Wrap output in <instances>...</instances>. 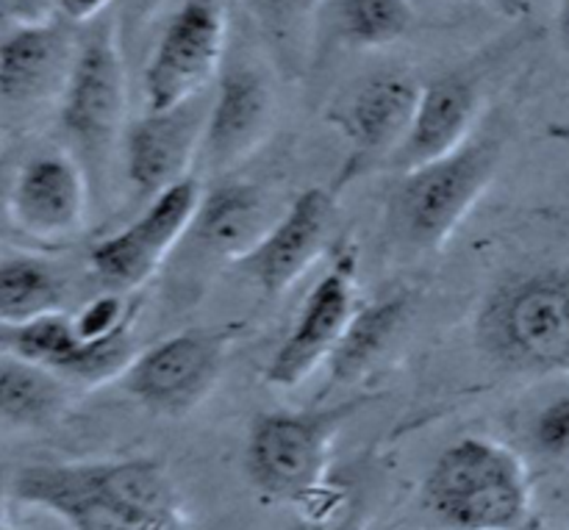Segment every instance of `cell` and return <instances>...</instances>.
Here are the masks:
<instances>
[{
    "instance_id": "6da1fadb",
    "label": "cell",
    "mask_w": 569,
    "mask_h": 530,
    "mask_svg": "<svg viewBox=\"0 0 569 530\" xmlns=\"http://www.w3.org/2000/svg\"><path fill=\"white\" fill-rule=\"evenodd\" d=\"M9 498L72 530H187L176 483L148 456L28 464L11 476Z\"/></svg>"
},
{
    "instance_id": "7a4b0ae2",
    "label": "cell",
    "mask_w": 569,
    "mask_h": 530,
    "mask_svg": "<svg viewBox=\"0 0 569 530\" xmlns=\"http://www.w3.org/2000/svg\"><path fill=\"white\" fill-rule=\"evenodd\" d=\"M476 344L511 376L569 372V270L537 267L495 283L478 309Z\"/></svg>"
},
{
    "instance_id": "3957f363",
    "label": "cell",
    "mask_w": 569,
    "mask_h": 530,
    "mask_svg": "<svg viewBox=\"0 0 569 530\" xmlns=\"http://www.w3.org/2000/svg\"><path fill=\"white\" fill-rule=\"evenodd\" d=\"M506 139L500 122H481L459 150L400 172L387 206L392 237L417 253L442 248L492 187L503 164Z\"/></svg>"
},
{
    "instance_id": "277c9868",
    "label": "cell",
    "mask_w": 569,
    "mask_h": 530,
    "mask_svg": "<svg viewBox=\"0 0 569 530\" xmlns=\"http://www.w3.org/2000/svg\"><path fill=\"white\" fill-rule=\"evenodd\" d=\"M422 506L442 530H522L531 517L528 467L509 444L465 437L431 464Z\"/></svg>"
},
{
    "instance_id": "5b68a950",
    "label": "cell",
    "mask_w": 569,
    "mask_h": 530,
    "mask_svg": "<svg viewBox=\"0 0 569 530\" xmlns=\"http://www.w3.org/2000/svg\"><path fill=\"white\" fill-rule=\"evenodd\" d=\"M359 403L309 411H267L250 422L244 472L267 500L298 503L328 478V456L339 428Z\"/></svg>"
},
{
    "instance_id": "8992f818",
    "label": "cell",
    "mask_w": 569,
    "mask_h": 530,
    "mask_svg": "<svg viewBox=\"0 0 569 530\" xmlns=\"http://www.w3.org/2000/svg\"><path fill=\"white\" fill-rule=\"evenodd\" d=\"M126 67L114 22H94L78 39L76 64L59 98V126L78 153L103 159L126 126Z\"/></svg>"
},
{
    "instance_id": "52a82bcc",
    "label": "cell",
    "mask_w": 569,
    "mask_h": 530,
    "mask_svg": "<svg viewBox=\"0 0 569 530\" xmlns=\"http://www.w3.org/2000/svg\"><path fill=\"white\" fill-rule=\"evenodd\" d=\"M226 37L228 17L220 0H183L144 67V111L176 109L200 98L220 72Z\"/></svg>"
},
{
    "instance_id": "ba28073f",
    "label": "cell",
    "mask_w": 569,
    "mask_h": 530,
    "mask_svg": "<svg viewBox=\"0 0 569 530\" xmlns=\"http://www.w3.org/2000/svg\"><path fill=\"white\" fill-rule=\"evenodd\" d=\"M359 311V250L339 242L331 267L322 272L295 317L292 328L264 367V381L278 389H295L331 361L345 331Z\"/></svg>"
},
{
    "instance_id": "9c48e42d",
    "label": "cell",
    "mask_w": 569,
    "mask_h": 530,
    "mask_svg": "<svg viewBox=\"0 0 569 530\" xmlns=\"http://www.w3.org/2000/svg\"><path fill=\"white\" fill-rule=\"evenodd\" d=\"M228 353V333L192 328L139 350L120 378L139 406L159 417H187L214 392Z\"/></svg>"
},
{
    "instance_id": "30bf717a",
    "label": "cell",
    "mask_w": 569,
    "mask_h": 530,
    "mask_svg": "<svg viewBox=\"0 0 569 530\" xmlns=\"http://www.w3.org/2000/svg\"><path fill=\"white\" fill-rule=\"evenodd\" d=\"M203 189L192 176L150 198L142 214L122 231L100 239L89 253V270L106 289L137 292L156 276L183 233L192 231L203 206Z\"/></svg>"
},
{
    "instance_id": "8fae6325",
    "label": "cell",
    "mask_w": 569,
    "mask_h": 530,
    "mask_svg": "<svg viewBox=\"0 0 569 530\" xmlns=\"http://www.w3.org/2000/svg\"><path fill=\"white\" fill-rule=\"evenodd\" d=\"M89 183L78 156L44 150L17 170L9 189V217L17 231L39 244H61L83 228Z\"/></svg>"
},
{
    "instance_id": "7c38bea8",
    "label": "cell",
    "mask_w": 569,
    "mask_h": 530,
    "mask_svg": "<svg viewBox=\"0 0 569 530\" xmlns=\"http://www.w3.org/2000/svg\"><path fill=\"white\" fill-rule=\"evenodd\" d=\"M333 220H337L333 194L322 187L303 189L233 267L264 294L287 292L328 248Z\"/></svg>"
},
{
    "instance_id": "4fadbf2b",
    "label": "cell",
    "mask_w": 569,
    "mask_h": 530,
    "mask_svg": "<svg viewBox=\"0 0 569 530\" xmlns=\"http://www.w3.org/2000/svg\"><path fill=\"white\" fill-rule=\"evenodd\" d=\"M209 106L200 98L164 111H144L126 128V172L131 187L156 198L189 178V167L203 150Z\"/></svg>"
},
{
    "instance_id": "5bb4252c",
    "label": "cell",
    "mask_w": 569,
    "mask_h": 530,
    "mask_svg": "<svg viewBox=\"0 0 569 530\" xmlns=\"http://www.w3.org/2000/svg\"><path fill=\"white\" fill-rule=\"evenodd\" d=\"M76 53L78 39L70 22L59 17L9 28L0 44V98L6 109H31L61 98Z\"/></svg>"
},
{
    "instance_id": "9a60e30c",
    "label": "cell",
    "mask_w": 569,
    "mask_h": 530,
    "mask_svg": "<svg viewBox=\"0 0 569 530\" xmlns=\"http://www.w3.org/2000/svg\"><path fill=\"white\" fill-rule=\"evenodd\" d=\"M481 126V87L467 72L437 76L422 87L409 133L387 159L395 172H409L459 150Z\"/></svg>"
},
{
    "instance_id": "2e32d148",
    "label": "cell",
    "mask_w": 569,
    "mask_h": 530,
    "mask_svg": "<svg viewBox=\"0 0 569 530\" xmlns=\"http://www.w3.org/2000/svg\"><path fill=\"white\" fill-rule=\"evenodd\" d=\"M272 122V92L267 78L250 64H231L217 81L209 106L200 156L209 170L226 172L248 159Z\"/></svg>"
},
{
    "instance_id": "e0dca14e",
    "label": "cell",
    "mask_w": 569,
    "mask_h": 530,
    "mask_svg": "<svg viewBox=\"0 0 569 530\" xmlns=\"http://www.w3.org/2000/svg\"><path fill=\"white\" fill-rule=\"evenodd\" d=\"M420 94L422 87L411 72H376L333 111L331 122L353 144L356 159H389L409 133Z\"/></svg>"
},
{
    "instance_id": "ac0fdd59",
    "label": "cell",
    "mask_w": 569,
    "mask_h": 530,
    "mask_svg": "<svg viewBox=\"0 0 569 530\" xmlns=\"http://www.w3.org/2000/svg\"><path fill=\"white\" fill-rule=\"evenodd\" d=\"M272 222L276 217L253 183H222L206 194L192 228H198L206 250L237 264Z\"/></svg>"
},
{
    "instance_id": "d6986e66",
    "label": "cell",
    "mask_w": 569,
    "mask_h": 530,
    "mask_svg": "<svg viewBox=\"0 0 569 530\" xmlns=\"http://www.w3.org/2000/svg\"><path fill=\"white\" fill-rule=\"evenodd\" d=\"M70 389L59 372L3 353L0 359V417L9 431L48 428L67 409Z\"/></svg>"
},
{
    "instance_id": "ffe728a7",
    "label": "cell",
    "mask_w": 569,
    "mask_h": 530,
    "mask_svg": "<svg viewBox=\"0 0 569 530\" xmlns=\"http://www.w3.org/2000/svg\"><path fill=\"white\" fill-rule=\"evenodd\" d=\"M409 311L411 303L406 292H389L381 300L359 306L342 342H339L331 361H328L331 364V381L350 383L365 376L387 353L395 337L403 331Z\"/></svg>"
},
{
    "instance_id": "44dd1931",
    "label": "cell",
    "mask_w": 569,
    "mask_h": 530,
    "mask_svg": "<svg viewBox=\"0 0 569 530\" xmlns=\"http://www.w3.org/2000/svg\"><path fill=\"white\" fill-rule=\"evenodd\" d=\"M61 311V281L53 267L33 256H9L0 264V322L20 326Z\"/></svg>"
},
{
    "instance_id": "7402d4cb",
    "label": "cell",
    "mask_w": 569,
    "mask_h": 530,
    "mask_svg": "<svg viewBox=\"0 0 569 530\" xmlns=\"http://www.w3.org/2000/svg\"><path fill=\"white\" fill-rule=\"evenodd\" d=\"M81 342L83 339L78 337L72 314L67 311H50L20 326H3V333H0L3 353L48 367L61 378L81 350Z\"/></svg>"
},
{
    "instance_id": "603a6c76",
    "label": "cell",
    "mask_w": 569,
    "mask_h": 530,
    "mask_svg": "<svg viewBox=\"0 0 569 530\" xmlns=\"http://www.w3.org/2000/svg\"><path fill=\"white\" fill-rule=\"evenodd\" d=\"M250 14L287 70H303L322 0H248Z\"/></svg>"
},
{
    "instance_id": "cb8c5ba5",
    "label": "cell",
    "mask_w": 569,
    "mask_h": 530,
    "mask_svg": "<svg viewBox=\"0 0 569 530\" xmlns=\"http://www.w3.org/2000/svg\"><path fill=\"white\" fill-rule=\"evenodd\" d=\"M339 33L348 44L365 50L400 42L415 26L409 0H337Z\"/></svg>"
},
{
    "instance_id": "d4e9b609",
    "label": "cell",
    "mask_w": 569,
    "mask_h": 530,
    "mask_svg": "<svg viewBox=\"0 0 569 530\" xmlns=\"http://www.w3.org/2000/svg\"><path fill=\"white\" fill-rule=\"evenodd\" d=\"M356 494L342 481H322L311 489L303 500L295 503L298 509V528L295 530H350L356 517Z\"/></svg>"
},
{
    "instance_id": "484cf974",
    "label": "cell",
    "mask_w": 569,
    "mask_h": 530,
    "mask_svg": "<svg viewBox=\"0 0 569 530\" xmlns=\"http://www.w3.org/2000/svg\"><path fill=\"white\" fill-rule=\"evenodd\" d=\"M133 320H137V303L131 300V292H117V289H106L72 314L81 339L109 337L120 328L133 326Z\"/></svg>"
},
{
    "instance_id": "4316f807",
    "label": "cell",
    "mask_w": 569,
    "mask_h": 530,
    "mask_svg": "<svg viewBox=\"0 0 569 530\" xmlns=\"http://www.w3.org/2000/svg\"><path fill=\"white\" fill-rule=\"evenodd\" d=\"M531 439L539 456L553 464H569V394H559L537 411Z\"/></svg>"
},
{
    "instance_id": "83f0119b",
    "label": "cell",
    "mask_w": 569,
    "mask_h": 530,
    "mask_svg": "<svg viewBox=\"0 0 569 530\" xmlns=\"http://www.w3.org/2000/svg\"><path fill=\"white\" fill-rule=\"evenodd\" d=\"M0 17L6 26H37V22L56 20L53 0H0Z\"/></svg>"
},
{
    "instance_id": "f1b7e54d",
    "label": "cell",
    "mask_w": 569,
    "mask_h": 530,
    "mask_svg": "<svg viewBox=\"0 0 569 530\" xmlns=\"http://www.w3.org/2000/svg\"><path fill=\"white\" fill-rule=\"evenodd\" d=\"M56 17L70 26H89V22L100 20L103 11L109 9L111 0H53Z\"/></svg>"
},
{
    "instance_id": "f546056e",
    "label": "cell",
    "mask_w": 569,
    "mask_h": 530,
    "mask_svg": "<svg viewBox=\"0 0 569 530\" xmlns=\"http://www.w3.org/2000/svg\"><path fill=\"white\" fill-rule=\"evenodd\" d=\"M556 28H559V39L569 53V0H559V11H556Z\"/></svg>"
},
{
    "instance_id": "4dcf8cb0",
    "label": "cell",
    "mask_w": 569,
    "mask_h": 530,
    "mask_svg": "<svg viewBox=\"0 0 569 530\" xmlns=\"http://www.w3.org/2000/svg\"><path fill=\"white\" fill-rule=\"evenodd\" d=\"M0 530H17V528L11 526V522H3V528H0Z\"/></svg>"
}]
</instances>
